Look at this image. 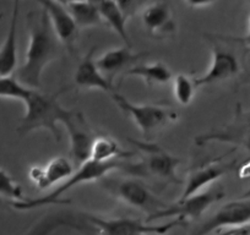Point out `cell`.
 Returning a JSON list of instances; mask_svg holds the SVG:
<instances>
[{"mask_svg":"<svg viewBox=\"0 0 250 235\" xmlns=\"http://www.w3.org/2000/svg\"><path fill=\"white\" fill-rule=\"evenodd\" d=\"M28 25V47L25 60L16 71V78L27 87L37 90L45 68L54 60L59 53V39L53 31L44 10L30 13Z\"/></svg>","mask_w":250,"mask_h":235,"instance_id":"6da1fadb","label":"cell"},{"mask_svg":"<svg viewBox=\"0 0 250 235\" xmlns=\"http://www.w3.org/2000/svg\"><path fill=\"white\" fill-rule=\"evenodd\" d=\"M122 160L123 159L109 160V162H98V160L93 159L86 160L85 163L79 165L76 172H74L65 181H62V184L55 186L54 190L48 195L40 198H25L22 201H15V202H10V206H13L18 211H30L43 207V206L59 203L60 196L64 195L66 191L71 190L79 185H83V184H87L104 178L105 175L112 173L113 170L123 169L133 173V174L141 175L139 163L131 164V163H125Z\"/></svg>","mask_w":250,"mask_h":235,"instance_id":"7a4b0ae2","label":"cell"},{"mask_svg":"<svg viewBox=\"0 0 250 235\" xmlns=\"http://www.w3.org/2000/svg\"><path fill=\"white\" fill-rule=\"evenodd\" d=\"M62 92L59 91L49 95L32 88L30 96L23 102L26 108L25 115L19 124L18 133L23 136L36 130H47L59 142L62 136L58 125L65 120L70 112V109L62 107L58 99Z\"/></svg>","mask_w":250,"mask_h":235,"instance_id":"3957f363","label":"cell"},{"mask_svg":"<svg viewBox=\"0 0 250 235\" xmlns=\"http://www.w3.org/2000/svg\"><path fill=\"white\" fill-rule=\"evenodd\" d=\"M113 100L122 112L129 115L145 137H152L166 126L174 123L178 113L169 107L155 104H139L129 100L118 92H112Z\"/></svg>","mask_w":250,"mask_h":235,"instance_id":"277c9868","label":"cell"},{"mask_svg":"<svg viewBox=\"0 0 250 235\" xmlns=\"http://www.w3.org/2000/svg\"><path fill=\"white\" fill-rule=\"evenodd\" d=\"M83 218L100 230L102 235H165L173 228L185 224L184 220L178 218L165 224H147L146 220L143 222L129 217L101 218L86 215Z\"/></svg>","mask_w":250,"mask_h":235,"instance_id":"5b68a950","label":"cell"},{"mask_svg":"<svg viewBox=\"0 0 250 235\" xmlns=\"http://www.w3.org/2000/svg\"><path fill=\"white\" fill-rule=\"evenodd\" d=\"M225 197L222 188H208L206 190L191 195L189 197L179 198L174 205H168L156 215L146 218V222L151 223L161 218L175 217L187 222V219H199L208 208Z\"/></svg>","mask_w":250,"mask_h":235,"instance_id":"8992f818","label":"cell"},{"mask_svg":"<svg viewBox=\"0 0 250 235\" xmlns=\"http://www.w3.org/2000/svg\"><path fill=\"white\" fill-rule=\"evenodd\" d=\"M107 188L125 205L146 213L147 218L168 206V203L157 197L143 181L138 179H124L115 183L112 181L108 184Z\"/></svg>","mask_w":250,"mask_h":235,"instance_id":"52a82bcc","label":"cell"},{"mask_svg":"<svg viewBox=\"0 0 250 235\" xmlns=\"http://www.w3.org/2000/svg\"><path fill=\"white\" fill-rule=\"evenodd\" d=\"M131 143L144 153L143 160L139 163L141 175H152L166 183H182L177 174L178 165L180 163L179 158L174 157L155 143L139 142V141H131Z\"/></svg>","mask_w":250,"mask_h":235,"instance_id":"ba28073f","label":"cell"},{"mask_svg":"<svg viewBox=\"0 0 250 235\" xmlns=\"http://www.w3.org/2000/svg\"><path fill=\"white\" fill-rule=\"evenodd\" d=\"M70 137V155L75 164L80 165L90 159L91 147L96 138V134L86 121L80 110L70 109L65 120L62 121Z\"/></svg>","mask_w":250,"mask_h":235,"instance_id":"9c48e42d","label":"cell"},{"mask_svg":"<svg viewBox=\"0 0 250 235\" xmlns=\"http://www.w3.org/2000/svg\"><path fill=\"white\" fill-rule=\"evenodd\" d=\"M247 224H250V198L239 197L221 207L193 235H208L222 228L234 229Z\"/></svg>","mask_w":250,"mask_h":235,"instance_id":"30bf717a","label":"cell"},{"mask_svg":"<svg viewBox=\"0 0 250 235\" xmlns=\"http://www.w3.org/2000/svg\"><path fill=\"white\" fill-rule=\"evenodd\" d=\"M36 1L42 6V10H44L47 14L53 31L59 42L69 52H73L75 49L76 39H78L79 27L68 8L58 0H36Z\"/></svg>","mask_w":250,"mask_h":235,"instance_id":"8fae6325","label":"cell"},{"mask_svg":"<svg viewBox=\"0 0 250 235\" xmlns=\"http://www.w3.org/2000/svg\"><path fill=\"white\" fill-rule=\"evenodd\" d=\"M240 70L239 60L230 50L215 44L212 48V61L204 75L194 78L196 87L225 82L238 75Z\"/></svg>","mask_w":250,"mask_h":235,"instance_id":"7c38bea8","label":"cell"},{"mask_svg":"<svg viewBox=\"0 0 250 235\" xmlns=\"http://www.w3.org/2000/svg\"><path fill=\"white\" fill-rule=\"evenodd\" d=\"M235 167V162H221L220 158H216L212 162L208 163L201 167L194 168L185 181L184 189L180 198L189 197L191 195L205 190L212 183L222 178L223 175L229 173Z\"/></svg>","mask_w":250,"mask_h":235,"instance_id":"4fadbf2b","label":"cell"},{"mask_svg":"<svg viewBox=\"0 0 250 235\" xmlns=\"http://www.w3.org/2000/svg\"><path fill=\"white\" fill-rule=\"evenodd\" d=\"M73 173V163L69 158L57 157L49 160L47 164L31 168L28 176L36 188L45 190L55 188L58 184L65 181Z\"/></svg>","mask_w":250,"mask_h":235,"instance_id":"5bb4252c","label":"cell"},{"mask_svg":"<svg viewBox=\"0 0 250 235\" xmlns=\"http://www.w3.org/2000/svg\"><path fill=\"white\" fill-rule=\"evenodd\" d=\"M212 141L218 142L234 143L242 146L250 152V113H240L238 110V118L234 123L226 129L215 133H208L196 137V145L203 146Z\"/></svg>","mask_w":250,"mask_h":235,"instance_id":"9a60e30c","label":"cell"},{"mask_svg":"<svg viewBox=\"0 0 250 235\" xmlns=\"http://www.w3.org/2000/svg\"><path fill=\"white\" fill-rule=\"evenodd\" d=\"M144 28L153 38H166L175 32L172 10L166 1H156L145 8L141 15Z\"/></svg>","mask_w":250,"mask_h":235,"instance_id":"2e32d148","label":"cell"},{"mask_svg":"<svg viewBox=\"0 0 250 235\" xmlns=\"http://www.w3.org/2000/svg\"><path fill=\"white\" fill-rule=\"evenodd\" d=\"M93 54H95V48L88 50L87 54L78 65L74 76L75 83L80 88H86V90H100L108 93L114 92L112 81L98 68Z\"/></svg>","mask_w":250,"mask_h":235,"instance_id":"e0dca14e","label":"cell"},{"mask_svg":"<svg viewBox=\"0 0 250 235\" xmlns=\"http://www.w3.org/2000/svg\"><path fill=\"white\" fill-rule=\"evenodd\" d=\"M143 57H145V54L133 52L129 45H124L105 52L98 59H96V63L101 71L110 80L114 75L129 70Z\"/></svg>","mask_w":250,"mask_h":235,"instance_id":"ac0fdd59","label":"cell"},{"mask_svg":"<svg viewBox=\"0 0 250 235\" xmlns=\"http://www.w3.org/2000/svg\"><path fill=\"white\" fill-rule=\"evenodd\" d=\"M20 9H13L10 26L0 45V76H10L18 66V20Z\"/></svg>","mask_w":250,"mask_h":235,"instance_id":"d6986e66","label":"cell"},{"mask_svg":"<svg viewBox=\"0 0 250 235\" xmlns=\"http://www.w3.org/2000/svg\"><path fill=\"white\" fill-rule=\"evenodd\" d=\"M135 155L131 151L123 150L119 143L108 136H96L91 147L90 159L98 162H109V160L128 159Z\"/></svg>","mask_w":250,"mask_h":235,"instance_id":"ffe728a7","label":"cell"},{"mask_svg":"<svg viewBox=\"0 0 250 235\" xmlns=\"http://www.w3.org/2000/svg\"><path fill=\"white\" fill-rule=\"evenodd\" d=\"M125 76L143 78L148 85H166L173 78L170 69L163 63H146L131 66L124 73Z\"/></svg>","mask_w":250,"mask_h":235,"instance_id":"44dd1931","label":"cell"},{"mask_svg":"<svg viewBox=\"0 0 250 235\" xmlns=\"http://www.w3.org/2000/svg\"><path fill=\"white\" fill-rule=\"evenodd\" d=\"M100 15L103 22L107 23L120 38L125 42V44L130 47V38H129L128 30H126V15L120 9L115 0H105L104 3L98 8Z\"/></svg>","mask_w":250,"mask_h":235,"instance_id":"7402d4cb","label":"cell"},{"mask_svg":"<svg viewBox=\"0 0 250 235\" xmlns=\"http://www.w3.org/2000/svg\"><path fill=\"white\" fill-rule=\"evenodd\" d=\"M65 6L70 11L71 16H73L74 21H75L79 28L95 27V26H100L103 22L98 9L96 6L91 5L90 3H87L86 0L71 3Z\"/></svg>","mask_w":250,"mask_h":235,"instance_id":"603a6c76","label":"cell"},{"mask_svg":"<svg viewBox=\"0 0 250 235\" xmlns=\"http://www.w3.org/2000/svg\"><path fill=\"white\" fill-rule=\"evenodd\" d=\"M32 88L18 80L16 76H0V98L25 102Z\"/></svg>","mask_w":250,"mask_h":235,"instance_id":"cb8c5ba5","label":"cell"},{"mask_svg":"<svg viewBox=\"0 0 250 235\" xmlns=\"http://www.w3.org/2000/svg\"><path fill=\"white\" fill-rule=\"evenodd\" d=\"M196 85L194 78L179 74L173 80V95L180 105H189L195 97Z\"/></svg>","mask_w":250,"mask_h":235,"instance_id":"d4e9b609","label":"cell"},{"mask_svg":"<svg viewBox=\"0 0 250 235\" xmlns=\"http://www.w3.org/2000/svg\"><path fill=\"white\" fill-rule=\"evenodd\" d=\"M0 197L9 200L10 202L25 200L22 188L15 179L0 168Z\"/></svg>","mask_w":250,"mask_h":235,"instance_id":"484cf974","label":"cell"},{"mask_svg":"<svg viewBox=\"0 0 250 235\" xmlns=\"http://www.w3.org/2000/svg\"><path fill=\"white\" fill-rule=\"evenodd\" d=\"M187 3L191 8H203V6H208L215 3V0H187Z\"/></svg>","mask_w":250,"mask_h":235,"instance_id":"4316f807","label":"cell"},{"mask_svg":"<svg viewBox=\"0 0 250 235\" xmlns=\"http://www.w3.org/2000/svg\"><path fill=\"white\" fill-rule=\"evenodd\" d=\"M239 175L242 179L250 176V160L245 162V164H243L242 167L239 168Z\"/></svg>","mask_w":250,"mask_h":235,"instance_id":"83f0119b","label":"cell"},{"mask_svg":"<svg viewBox=\"0 0 250 235\" xmlns=\"http://www.w3.org/2000/svg\"><path fill=\"white\" fill-rule=\"evenodd\" d=\"M237 42H239V43H242V44H244L245 47L248 48V49L250 50V33L249 35L247 36V37H244V38H237Z\"/></svg>","mask_w":250,"mask_h":235,"instance_id":"f1b7e54d","label":"cell"},{"mask_svg":"<svg viewBox=\"0 0 250 235\" xmlns=\"http://www.w3.org/2000/svg\"><path fill=\"white\" fill-rule=\"evenodd\" d=\"M86 1H87V3H90L91 5H93V6H96V8H100L101 5H102L103 3H104L105 0H86Z\"/></svg>","mask_w":250,"mask_h":235,"instance_id":"f546056e","label":"cell"},{"mask_svg":"<svg viewBox=\"0 0 250 235\" xmlns=\"http://www.w3.org/2000/svg\"><path fill=\"white\" fill-rule=\"evenodd\" d=\"M58 1H60V3L64 4V5H69V4H71V3H76V1H83V0H58Z\"/></svg>","mask_w":250,"mask_h":235,"instance_id":"4dcf8cb0","label":"cell"},{"mask_svg":"<svg viewBox=\"0 0 250 235\" xmlns=\"http://www.w3.org/2000/svg\"><path fill=\"white\" fill-rule=\"evenodd\" d=\"M21 0H13V9H20Z\"/></svg>","mask_w":250,"mask_h":235,"instance_id":"1f68e13d","label":"cell"},{"mask_svg":"<svg viewBox=\"0 0 250 235\" xmlns=\"http://www.w3.org/2000/svg\"><path fill=\"white\" fill-rule=\"evenodd\" d=\"M240 197H243V198H250V188L248 189V190L245 191V193L243 194V195L240 196Z\"/></svg>","mask_w":250,"mask_h":235,"instance_id":"d6a6232c","label":"cell"},{"mask_svg":"<svg viewBox=\"0 0 250 235\" xmlns=\"http://www.w3.org/2000/svg\"><path fill=\"white\" fill-rule=\"evenodd\" d=\"M220 235H227V232H225L223 234H220Z\"/></svg>","mask_w":250,"mask_h":235,"instance_id":"836d02e7","label":"cell"},{"mask_svg":"<svg viewBox=\"0 0 250 235\" xmlns=\"http://www.w3.org/2000/svg\"><path fill=\"white\" fill-rule=\"evenodd\" d=\"M249 28H250V21H249Z\"/></svg>","mask_w":250,"mask_h":235,"instance_id":"e575fe53","label":"cell"}]
</instances>
